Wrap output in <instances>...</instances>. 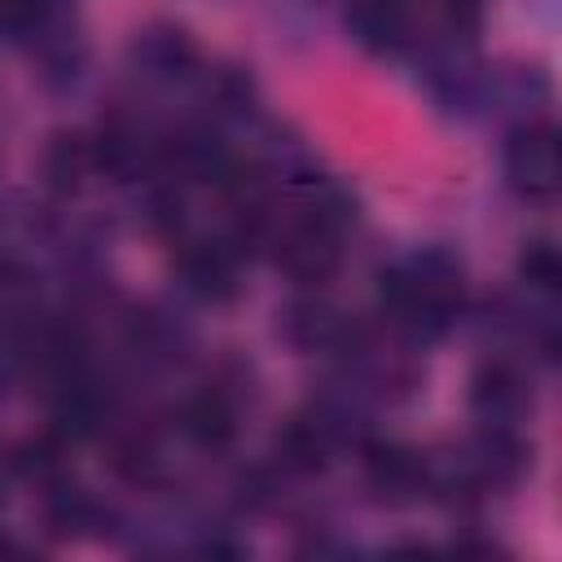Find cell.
I'll use <instances>...</instances> for the list:
<instances>
[{"label":"cell","mask_w":562,"mask_h":562,"mask_svg":"<svg viewBox=\"0 0 562 562\" xmlns=\"http://www.w3.org/2000/svg\"><path fill=\"white\" fill-rule=\"evenodd\" d=\"M509 167H514V180L527 193H536V198L553 193L558 162H553V140L549 136H522L518 149H514V158H509Z\"/></svg>","instance_id":"1"}]
</instances>
